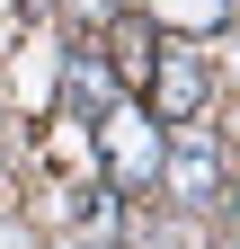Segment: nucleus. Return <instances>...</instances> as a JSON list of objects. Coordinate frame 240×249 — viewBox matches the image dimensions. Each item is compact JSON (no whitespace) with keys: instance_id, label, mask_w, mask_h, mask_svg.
I'll return each instance as SVG.
<instances>
[{"instance_id":"f257e3e1","label":"nucleus","mask_w":240,"mask_h":249,"mask_svg":"<svg viewBox=\"0 0 240 249\" xmlns=\"http://www.w3.org/2000/svg\"><path fill=\"white\" fill-rule=\"evenodd\" d=\"M98 142H107V160H116V178H125V187H142V178L160 169V134H152V116L125 107V98L98 116Z\"/></svg>"},{"instance_id":"f03ea898","label":"nucleus","mask_w":240,"mask_h":249,"mask_svg":"<svg viewBox=\"0 0 240 249\" xmlns=\"http://www.w3.org/2000/svg\"><path fill=\"white\" fill-rule=\"evenodd\" d=\"M152 178L169 187L178 205H214V196H223V160H214V151H205V142H169Z\"/></svg>"},{"instance_id":"7ed1b4c3","label":"nucleus","mask_w":240,"mask_h":249,"mask_svg":"<svg viewBox=\"0 0 240 249\" xmlns=\"http://www.w3.org/2000/svg\"><path fill=\"white\" fill-rule=\"evenodd\" d=\"M205 89H214V71H205L196 53H160V89H152V107H160L169 124H187V116L205 107Z\"/></svg>"},{"instance_id":"20e7f679","label":"nucleus","mask_w":240,"mask_h":249,"mask_svg":"<svg viewBox=\"0 0 240 249\" xmlns=\"http://www.w3.org/2000/svg\"><path fill=\"white\" fill-rule=\"evenodd\" d=\"M63 98H71L80 116H107V107H116V71H107L98 53H80L71 71H63Z\"/></svg>"},{"instance_id":"39448f33","label":"nucleus","mask_w":240,"mask_h":249,"mask_svg":"<svg viewBox=\"0 0 240 249\" xmlns=\"http://www.w3.org/2000/svg\"><path fill=\"white\" fill-rule=\"evenodd\" d=\"M152 18H160V27H187V36H205V27H223V18H231V0H152Z\"/></svg>"},{"instance_id":"423d86ee","label":"nucleus","mask_w":240,"mask_h":249,"mask_svg":"<svg viewBox=\"0 0 240 249\" xmlns=\"http://www.w3.org/2000/svg\"><path fill=\"white\" fill-rule=\"evenodd\" d=\"M63 213H71V223H107V196H98V187H71Z\"/></svg>"},{"instance_id":"0eeeda50","label":"nucleus","mask_w":240,"mask_h":249,"mask_svg":"<svg viewBox=\"0 0 240 249\" xmlns=\"http://www.w3.org/2000/svg\"><path fill=\"white\" fill-rule=\"evenodd\" d=\"M18 36V0H0V45H9Z\"/></svg>"},{"instance_id":"6e6552de","label":"nucleus","mask_w":240,"mask_h":249,"mask_svg":"<svg viewBox=\"0 0 240 249\" xmlns=\"http://www.w3.org/2000/svg\"><path fill=\"white\" fill-rule=\"evenodd\" d=\"M71 9H80V18H107V9H116V0H71Z\"/></svg>"}]
</instances>
